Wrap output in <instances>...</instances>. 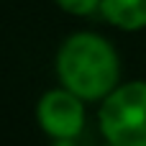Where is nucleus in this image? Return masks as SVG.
<instances>
[{
    "label": "nucleus",
    "instance_id": "f257e3e1",
    "mask_svg": "<svg viewBox=\"0 0 146 146\" xmlns=\"http://www.w3.org/2000/svg\"><path fill=\"white\" fill-rule=\"evenodd\" d=\"M56 72L67 90L82 100H98L115 90L118 56L105 38L95 33H77L59 49Z\"/></svg>",
    "mask_w": 146,
    "mask_h": 146
},
{
    "label": "nucleus",
    "instance_id": "f03ea898",
    "mask_svg": "<svg viewBox=\"0 0 146 146\" xmlns=\"http://www.w3.org/2000/svg\"><path fill=\"white\" fill-rule=\"evenodd\" d=\"M100 128L110 146H146V82L123 85L103 100Z\"/></svg>",
    "mask_w": 146,
    "mask_h": 146
},
{
    "label": "nucleus",
    "instance_id": "7ed1b4c3",
    "mask_svg": "<svg viewBox=\"0 0 146 146\" xmlns=\"http://www.w3.org/2000/svg\"><path fill=\"white\" fill-rule=\"evenodd\" d=\"M38 123L41 128L54 136L56 141H69L82 131L85 123V110H82V98L74 95L72 90H49L38 100Z\"/></svg>",
    "mask_w": 146,
    "mask_h": 146
},
{
    "label": "nucleus",
    "instance_id": "20e7f679",
    "mask_svg": "<svg viewBox=\"0 0 146 146\" xmlns=\"http://www.w3.org/2000/svg\"><path fill=\"white\" fill-rule=\"evenodd\" d=\"M100 10L118 28L136 31L146 26V0H100Z\"/></svg>",
    "mask_w": 146,
    "mask_h": 146
},
{
    "label": "nucleus",
    "instance_id": "39448f33",
    "mask_svg": "<svg viewBox=\"0 0 146 146\" xmlns=\"http://www.w3.org/2000/svg\"><path fill=\"white\" fill-rule=\"evenodd\" d=\"M56 3L67 13H74V15H87L95 8H100V0H56Z\"/></svg>",
    "mask_w": 146,
    "mask_h": 146
},
{
    "label": "nucleus",
    "instance_id": "423d86ee",
    "mask_svg": "<svg viewBox=\"0 0 146 146\" xmlns=\"http://www.w3.org/2000/svg\"><path fill=\"white\" fill-rule=\"evenodd\" d=\"M108 146H110V144H108Z\"/></svg>",
    "mask_w": 146,
    "mask_h": 146
}]
</instances>
